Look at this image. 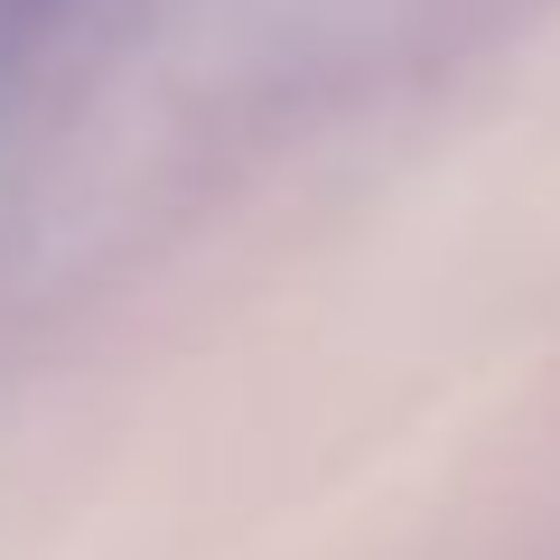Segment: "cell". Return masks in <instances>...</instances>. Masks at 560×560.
Instances as JSON below:
<instances>
[]
</instances>
